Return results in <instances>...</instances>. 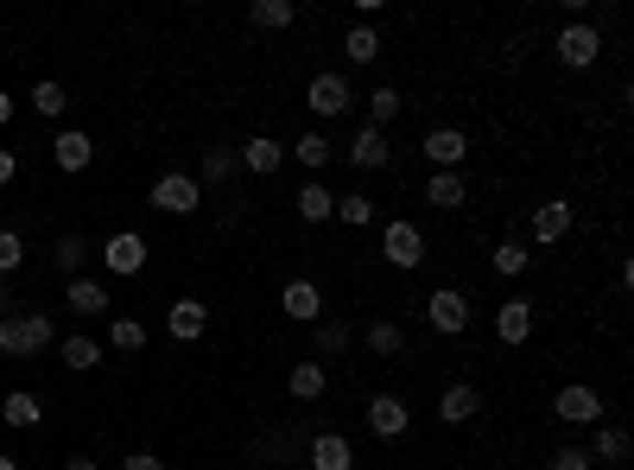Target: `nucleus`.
<instances>
[{
	"label": "nucleus",
	"instance_id": "1",
	"mask_svg": "<svg viewBox=\"0 0 634 470\" xmlns=\"http://www.w3.org/2000/svg\"><path fill=\"white\" fill-rule=\"evenodd\" d=\"M51 343H57V331H51L45 312H7L0 318V356H39Z\"/></svg>",
	"mask_w": 634,
	"mask_h": 470
},
{
	"label": "nucleus",
	"instance_id": "2",
	"mask_svg": "<svg viewBox=\"0 0 634 470\" xmlns=\"http://www.w3.org/2000/svg\"><path fill=\"white\" fill-rule=\"evenodd\" d=\"M304 108H311L318 121H336V115H350V108H355L350 77H336V71H318V77L304 83Z\"/></svg>",
	"mask_w": 634,
	"mask_h": 470
},
{
	"label": "nucleus",
	"instance_id": "3",
	"mask_svg": "<svg viewBox=\"0 0 634 470\" xmlns=\"http://www.w3.org/2000/svg\"><path fill=\"white\" fill-rule=\"evenodd\" d=\"M380 255H387V267L412 274V267L426 261V229H419V223H406V216H394V223L380 229Z\"/></svg>",
	"mask_w": 634,
	"mask_h": 470
},
{
	"label": "nucleus",
	"instance_id": "4",
	"mask_svg": "<svg viewBox=\"0 0 634 470\" xmlns=\"http://www.w3.org/2000/svg\"><path fill=\"white\" fill-rule=\"evenodd\" d=\"M147 204H152V210H165V216H191V210L203 204V184L191 179V172H165V179H152Z\"/></svg>",
	"mask_w": 634,
	"mask_h": 470
},
{
	"label": "nucleus",
	"instance_id": "5",
	"mask_svg": "<svg viewBox=\"0 0 634 470\" xmlns=\"http://www.w3.org/2000/svg\"><path fill=\"white\" fill-rule=\"evenodd\" d=\"M426 318H431L438 338H463V331H470V299H463L456 287H438L426 299Z\"/></svg>",
	"mask_w": 634,
	"mask_h": 470
},
{
	"label": "nucleus",
	"instance_id": "6",
	"mask_svg": "<svg viewBox=\"0 0 634 470\" xmlns=\"http://www.w3.org/2000/svg\"><path fill=\"white\" fill-rule=\"evenodd\" d=\"M552 414L565 419V426H603V394L583 388V382H571V388H558Z\"/></svg>",
	"mask_w": 634,
	"mask_h": 470
},
{
	"label": "nucleus",
	"instance_id": "7",
	"mask_svg": "<svg viewBox=\"0 0 634 470\" xmlns=\"http://www.w3.org/2000/svg\"><path fill=\"white\" fill-rule=\"evenodd\" d=\"M419 153L431 159V172H456V165L470 159V133L463 128H431L426 140H419Z\"/></svg>",
	"mask_w": 634,
	"mask_h": 470
},
{
	"label": "nucleus",
	"instance_id": "8",
	"mask_svg": "<svg viewBox=\"0 0 634 470\" xmlns=\"http://www.w3.org/2000/svg\"><path fill=\"white\" fill-rule=\"evenodd\" d=\"M527 235L539 242V248H552V242H565V235H571V204H565V197H546V204H533V216H527Z\"/></svg>",
	"mask_w": 634,
	"mask_h": 470
},
{
	"label": "nucleus",
	"instance_id": "9",
	"mask_svg": "<svg viewBox=\"0 0 634 470\" xmlns=\"http://www.w3.org/2000/svg\"><path fill=\"white\" fill-rule=\"evenodd\" d=\"M558 57H565L571 71H590V64L603 57V32L597 26H565L558 32Z\"/></svg>",
	"mask_w": 634,
	"mask_h": 470
},
{
	"label": "nucleus",
	"instance_id": "10",
	"mask_svg": "<svg viewBox=\"0 0 634 470\" xmlns=\"http://www.w3.org/2000/svg\"><path fill=\"white\" fill-rule=\"evenodd\" d=\"M406 426H412V407H406L400 394H375L368 400V432L375 439H400Z\"/></svg>",
	"mask_w": 634,
	"mask_h": 470
},
{
	"label": "nucleus",
	"instance_id": "11",
	"mask_svg": "<svg viewBox=\"0 0 634 470\" xmlns=\"http://www.w3.org/2000/svg\"><path fill=\"white\" fill-rule=\"evenodd\" d=\"M350 165H362V172H387L394 165V147H387V133L380 128H355V140H350Z\"/></svg>",
	"mask_w": 634,
	"mask_h": 470
},
{
	"label": "nucleus",
	"instance_id": "12",
	"mask_svg": "<svg viewBox=\"0 0 634 470\" xmlns=\"http://www.w3.org/2000/svg\"><path fill=\"white\" fill-rule=\"evenodd\" d=\"M147 235H133V229H121V235H108V248H101V261H108V274H140L147 267Z\"/></svg>",
	"mask_w": 634,
	"mask_h": 470
},
{
	"label": "nucleus",
	"instance_id": "13",
	"mask_svg": "<svg viewBox=\"0 0 634 470\" xmlns=\"http://www.w3.org/2000/svg\"><path fill=\"white\" fill-rule=\"evenodd\" d=\"M279 306H286L292 324H318V318H324V292H318V280H286Z\"/></svg>",
	"mask_w": 634,
	"mask_h": 470
},
{
	"label": "nucleus",
	"instance_id": "14",
	"mask_svg": "<svg viewBox=\"0 0 634 470\" xmlns=\"http://www.w3.org/2000/svg\"><path fill=\"white\" fill-rule=\"evenodd\" d=\"M495 338L507 350H520L533 338V299H502V312H495Z\"/></svg>",
	"mask_w": 634,
	"mask_h": 470
},
{
	"label": "nucleus",
	"instance_id": "15",
	"mask_svg": "<svg viewBox=\"0 0 634 470\" xmlns=\"http://www.w3.org/2000/svg\"><path fill=\"white\" fill-rule=\"evenodd\" d=\"M165 331H172L178 343H197L203 331H209V306H203V299H178L172 312H165Z\"/></svg>",
	"mask_w": 634,
	"mask_h": 470
},
{
	"label": "nucleus",
	"instance_id": "16",
	"mask_svg": "<svg viewBox=\"0 0 634 470\" xmlns=\"http://www.w3.org/2000/svg\"><path fill=\"white\" fill-rule=\"evenodd\" d=\"M51 159H57V172H89L96 147H89V133L83 128H64L57 140H51Z\"/></svg>",
	"mask_w": 634,
	"mask_h": 470
},
{
	"label": "nucleus",
	"instance_id": "17",
	"mask_svg": "<svg viewBox=\"0 0 634 470\" xmlns=\"http://www.w3.org/2000/svg\"><path fill=\"white\" fill-rule=\"evenodd\" d=\"M476 414H482V394L470 382H451V388L438 394V419L444 426H463V419H476Z\"/></svg>",
	"mask_w": 634,
	"mask_h": 470
},
{
	"label": "nucleus",
	"instance_id": "18",
	"mask_svg": "<svg viewBox=\"0 0 634 470\" xmlns=\"http://www.w3.org/2000/svg\"><path fill=\"white\" fill-rule=\"evenodd\" d=\"M311 470H355V445L343 432H318L311 439Z\"/></svg>",
	"mask_w": 634,
	"mask_h": 470
},
{
	"label": "nucleus",
	"instance_id": "19",
	"mask_svg": "<svg viewBox=\"0 0 634 470\" xmlns=\"http://www.w3.org/2000/svg\"><path fill=\"white\" fill-rule=\"evenodd\" d=\"M590 464H628V426H615V419H603L597 426V445H590Z\"/></svg>",
	"mask_w": 634,
	"mask_h": 470
},
{
	"label": "nucleus",
	"instance_id": "20",
	"mask_svg": "<svg viewBox=\"0 0 634 470\" xmlns=\"http://www.w3.org/2000/svg\"><path fill=\"white\" fill-rule=\"evenodd\" d=\"M286 388H292V400H324L330 388V375L318 356H304V363H292V375H286Z\"/></svg>",
	"mask_w": 634,
	"mask_h": 470
},
{
	"label": "nucleus",
	"instance_id": "21",
	"mask_svg": "<svg viewBox=\"0 0 634 470\" xmlns=\"http://www.w3.org/2000/svg\"><path fill=\"white\" fill-rule=\"evenodd\" d=\"M241 165H248V172H260V179H267V172H279V165H286V147H279L273 133H254L248 147H241Z\"/></svg>",
	"mask_w": 634,
	"mask_h": 470
},
{
	"label": "nucleus",
	"instance_id": "22",
	"mask_svg": "<svg viewBox=\"0 0 634 470\" xmlns=\"http://www.w3.org/2000/svg\"><path fill=\"white\" fill-rule=\"evenodd\" d=\"M64 299H71V312H83V318H101L108 306H115L101 280H71V287H64Z\"/></svg>",
	"mask_w": 634,
	"mask_h": 470
},
{
	"label": "nucleus",
	"instance_id": "23",
	"mask_svg": "<svg viewBox=\"0 0 634 470\" xmlns=\"http://www.w3.org/2000/svg\"><path fill=\"white\" fill-rule=\"evenodd\" d=\"M292 210H299L304 223H330V216H336V197H330V184L311 179V184L299 191V197H292Z\"/></svg>",
	"mask_w": 634,
	"mask_h": 470
},
{
	"label": "nucleus",
	"instance_id": "24",
	"mask_svg": "<svg viewBox=\"0 0 634 470\" xmlns=\"http://www.w3.org/2000/svg\"><path fill=\"white\" fill-rule=\"evenodd\" d=\"M39 414H45V407H39V394H25V388H13L7 400H0V419H7V426H20V432H32Z\"/></svg>",
	"mask_w": 634,
	"mask_h": 470
},
{
	"label": "nucleus",
	"instance_id": "25",
	"mask_svg": "<svg viewBox=\"0 0 634 470\" xmlns=\"http://www.w3.org/2000/svg\"><path fill=\"white\" fill-rule=\"evenodd\" d=\"M248 20L254 26H267V32H286V26H299V7H292V0H254Z\"/></svg>",
	"mask_w": 634,
	"mask_h": 470
},
{
	"label": "nucleus",
	"instance_id": "26",
	"mask_svg": "<svg viewBox=\"0 0 634 470\" xmlns=\"http://www.w3.org/2000/svg\"><path fill=\"white\" fill-rule=\"evenodd\" d=\"M463 197H470V191H463V179H456V172H431V179H426V204L431 210H456Z\"/></svg>",
	"mask_w": 634,
	"mask_h": 470
},
{
	"label": "nucleus",
	"instance_id": "27",
	"mask_svg": "<svg viewBox=\"0 0 634 470\" xmlns=\"http://www.w3.org/2000/svg\"><path fill=\"white\" fill-rule=\"evenodd\" d=\"M400 89H394V83H380V89H375V96H368V128H380V133H387V128H394V121H400Z\"/></svg>",
	"mask_w": 634,
	"mask_h": 470
},
{
	"label": "nucleus",
	"instance_id": "28",
	"mask_svg": "<svg viewBox=\"0 0 634 470\" xmlns=\"http://www.w3.org/2000/svg\"><path fill=\"white\" fill-rule=\"evenodd\" d=\"M368 350H375V356H400V350H406V324H400V318H375V324H368Z\"/></svg>",
	"mask_w": 634,
	"mask_h": 470
},
{
	"label": "nucleus",
	"instance_id": "29",
	"mask_svg": "<svg viewBox=\"0 0 634 470\" xmlns=\"http://www.w3.org/2000/svg\"><path fill=\"white\" fill-rule=\"evenodd\" d=\"M292 159H299L304 172H324L330 159H336V147H330L324 133H299V147H292Z\"/></svg>",
	"mask_w": 634,
	"mask_h": 470
},
{
	"label": "nucleus",
	"instance_id": "30",
	"mask_svg": "<svg viewBox=\"0 0 634 470\" xmlns=\"http://www.w3.org/2000/svg\"><path fill=\"white\" fill-rule=\"evenodd\" d=\"M51 261H57V274H64V280H83V261H89L83 235H57V255H51Z\"/></svg>",
	"mask_w": 634,
	"mask_h": 470
},
{
	"label": "nucleus",
	"instance_id": "31",
	"mask_svg": "<svg viewBox=\"0 0 634 470\" xmlns=\"http://www.w3.org/2000/svg\"><path fill=\"white\" fill-rule=\"evenodd\" d=\"M343 52H350V64H375V57H380V32L375 26H350V32H343Z\"/></svg>",
	"mask_w": 634,
	"mask_h": 470
},
{
	"label": "nucleus",
	"instance_id": "32",
	"mask_svg": "<svg viewBox=\"0 0 634 470\" xmlns=\"http://www.w3.org/2000/svg\"><path fill=\"white\" fill-rule=\"evenodd\" d=\"M57 356H64V368H96L101 363V343L96 338H64V343H57Z\"/></svg>",
	"mask_w": 634,
	"mask_h": 470
},
{
	"label": "nucleus",
	"instance_id": "33",
	"mask_svg": "<svg viewBox=\"0 0 634 470\" xmlns=\"http://www.w3.org/2000/svg\"><path fill=\"white\" fill-rule=\"evenodd\" d=\"M108 343H115L121 356H140V350H147V324H140V318H115V331H108Z\"/></svg>",
	"mask_w": 634,
	"mask_h": 470
},
{
	"label": "nucleus",
	"instance_id": "34",
	"mask_svg": "<svg viewBox=\"0 0 634 470\" xmlns=\"http://www.w3.org/2000/svg\"><path fill=\"white\" fill-rule=\"evenodd\" d=\"M336 350H350V324L343 318H318V356H336Z\"/></svg>",
	"mask_w": 634,
	"mask_h": 470
},
{
	"label": "nucleus",
	"instance_id": "35",
	"mask_svg": "<svg viewBox=\"0 0 634 470\" xmlns=\"http://www.w3.org/2000/svg\"><path fill=\"white\" fill-rule=\"evenodd\" d=\"M336 210H343V223H350V229H368V223H375V197H362V191L336 197Z\"/></svg>",
	"mask_w": 634,
	"mask_h": 470
},
{
	"label": "nucleus",
	"instance_id": "36",
	"mask_svg": "<svg viewBox=\"0 0 634 470\" xmlns=\"http://www.w3.org/2000/svg\"><path fill=\"white\" fill-rule=\"evenodd\" d=\"M32 108H39V115H64V108H71L64 83H39V89H32Z\"/></svg>",
	"mask_w": 634,
	"mask_h": 470
},
{
	"label": "nucleus",
	"instance_id": "37",
	"mask_svg": "<svg viewBox=\"0 0 634 470\" xmlns=\"http://www.w3.org/2000/svg\"><path fill=\"white\" fill-rule=\"evenodd\" d=\"M527 242H502V248H495V274H527Z\"/></svg>",
	"mask_w": 634,
	"mask_h": 470
},
{
	"label": "nucleus",
	"instance_id": "38",
	"mask_svg": "<svg viewBox=\"0 0 634 470\" xmlns=\"http://www.w3.org/2000/svg\"><path fill=\"white\" fill-rule=\"evenodd\" d=\"M203 179H209V184L235 179V153H228V147H209V153H203Z\"/></svg>",
	"mask_w": 634,
	"mask_h": 470
},
{
	"label": "nucleus",
	"instance_id": "39",
	"mask_svg": "<svg viewBox=\"0 0 634 470\" xmlns=\"http://www.w3.org/2000/svg\"><path fill=\"white\" fill-rule=\"evenodd\" d=\"M20 261H25V242H20V229H0V274H13Z\"/></svg>",
	"mask_w": 634,
	"mask_h": 470
},
{
	"label": "nucleus",
	"instance_id": "40",
	"mask_svg": "<svg viewBox=\"0 0 634 470\" xmlns=\"http://www.w3.org/2000/svg\"><path fill=\"white\" fill-rule=\"evenodd\" d=\"M552 470H597V464H590V451H583V445H558Z\"/></svg>",
	"mask_w": 634,
	"mask_h": 470
},
{
	"label": "nucleus",
	"instance_id": "41",
	"mask_svg": "<svg viewBox=\"0 0 634 470\" xmlns=\"http://www.w3.org/2000/svg\"><path fill=\"white\" fill-rule=\"evenodd\" d=\"M121 470H165V458H152V451H127Z\"/></svg>",
	"mask_w": 634,
	"mask_h": 470
},
{
	"label": "nucleus",
	"instance_id": "42",
	"mask_svg": "<svg viewBox=\"0 0 634 470\" xmlns=\"http://www.w3.org/2000/svg\"><path fill=\"white\" fill-rule=\"evenodd\" d=\"M13 172H20V153H7V147H0V191L13 184Z\"/></svg>",
	"mask_w": 634,
	"mask_h": 470
},
{
	"label": "nucleus",
	"instance_id": "43",
	"mask_svg": "<svg viewBox=\"0 0 634 470\" xmlns=\"http://www.w3.org/2000/svg\"><path fill=\"white\" fill-rule=\"evenodd\" d=\"M7 306H13V280L0 274V318H7Z\"/></svg>",
	"mask_w": 634,
	"mask_h": 470
},
{
	"label": "nucleus",
	"instance_id": "44",
	"mask_svg": "<svg viewBox=\"0 0 634 470\" xmlns=\"http://www.w3.org/2000/svg\"><path fill=\"white\" fill-rule=\"evenodd\" d=\"M7 121H13V96H7V89H0V128H7Z\"/></svg>",
	"mask_w": 634,
	"mask_h": 470
},
{
	"label": "nucleus",
	"instance_id": "45",
	"mask_svg": "<svg viewBox=\"0 0 634 470\" xmlns=\"http://www.w3.org/2000/svg\"><path fill=\"white\" fill-rule=\"evenodd\" d=\"M64 470H101L96 458H64Z\"/></svg>",
	"mask_w": 634,
	"mask_h": 470
},
{
	"label": "nucleus",
	"instance_id": "46",
	"mask_svg": "<svg viewBox=\"0 0 634 470\" xmlns=\"http://www.w3.org/2000/svg\"><path fill=\"white\" fill-rule=\"evenodd\" d=\"M0 470H20V458H0Z\"/></svg>",
	"mask_w": 634,
	"mask_h": 470
},
{
	"label": "nucleus",
	"instance_id": "47",
	"mask_svg": "<svg viewBox=\"0 0 634 470\" xmlns=\"http://www.w3.org/2000/svg\"><path fill=\"white\" fill-rule=\"evenodd\" d=\"M615 470H628V464H615Z\"/></svg>",
	"mask_w": 634,
	"mask_h": 470
}]
</instances>
